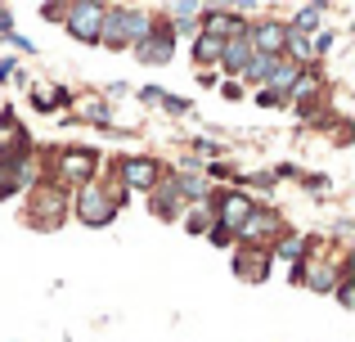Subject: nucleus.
<instances>
[{"label":"nucleus","instance_id":"f03ea898","mask_svg":"<svg viewBox=\"0 0 355 342\" xmlns=\"http://www.w3.org/2000/svg\"><path fill=\"white\" fill-rule=\"evenodd\" d=\"M68 27L81 41H99V27H104V5H72L68 9Z\"/></svg>","mask_w":355,"mask_h":342},{"label":"nucleus","instance_id":"9d476101","mask_svg":"<svg viewBox=\"0 0 355 342\" xmlns=\"http://www.w3.org/2000/svg\"><path fill=\"white\" fill-rule=\"evenodd\" d=\"M239 271H243V280H266V257H257V253H243L239 257Z\"/></svg>","mask_w":355,"mask_h":342},{"label":"nucleus","instance_id":"f8f14e48","mask_svg":"<svg viewBox=\"0 0 355 342\" xmlns=\"http://www.w3.org/2000/svg\"><path fill=\"white\" fill-rule=\"evenodd\" d=\"M297 27H320V9H302V14H297Z\"/></svg>","mask_w":355,"mask_h":342},{"label":"nucleus","instance_id":"9b49d317","mask_svg":"<svg viewBox=\"0 0 355 342\" xmlns=\"http://www.w3.org/2000/svg\"><path fill=\"white\" fill-rule=\"evenodd\" d=\"M302 239H288V243H279V257H288V262H297V257H302Z\"/></svg>","mask_w":355,"mask_h":342},{"label":"nucleus","instance_id":"6e6552de","mask_svg":"<svg viewBox=\"0 0 355 342\" xmlns=\"http://www.w3.org/2000/svg\"><path fill=\"white\" fill-rule=\"evenodd\" d=\"M126 180H130V185H139V189H148V185L157 180L153 162H126Z\"/></svg>","mask_w":355,"mask_h":342},{"label":"nucleus","instance_id":"0eeeda50","mask_svg":"<svg viewBox=\"0 0 355 342\" xmlns=\"http://www.w3.org/2000/svg\"><path fill=\"white\" fill-rule=\"evenodd\" d=\"M139 59H144V63H166V59H171V41H166V36H162V41H148V36H144V41H139Z\"/></svg>","mask_w":355,"mask_h":342},{"label":"nucleus","instance_id":"f257e3e1","mask_svg":"<svg viewBox=\"0 0 355 342\" xmlns=\"http://www.w3.org/2000/svg\"><path fill=\"white\" fill-rule=\"evenodd\" d=\"M113 212H117L113 194H104V189H99V185H86V189H81L77 216L86 221V225H104V221H113Z\"/></svg>","mask_w":355,"mask_h":342},{"label":"nucleus","instance_id":"20e7f679","mask_svg":"<svg viewBox=\"0 0 355 342\" xmlns=\"http://www.w3.org/2000/svg\"><path fill=\"white\" fill-rule=\"evenodd\" d=\"M248 41H257V45H261V54H275V59H279V50H284L288 32H284V27H279V23H261L257 32L248 36Z\"/></svg>","mask_w":355,"mask_h":342},{"label":"nucleus","instance_id":"39448f33","mask_svg":"<svg viewBox=\"0 0 355 342\" xmlns=\"http://www.w3.org/2000/svg\"><path fill=\"white\" fill-rule=\"evenodd\" d=\"M248 216H252V203L239 198V194H230V198L220 203V225H225V230H243Z\"/></svg>","mask_w":355,"mask_h":342},{"label":"nucleus","instance_id":"7ed1b4c3","mask_svg":"<svg viewBox=\"0 0 355 342\" xmlns=\"http://www.w3.org/2000/svg\"><path fill=\"white\" fill-rule=\"evenodd\" d=\"M220 59H225V68H230V72H248V63H252V41L239 32L234 41L220 50Z\"/></svg>","mask_w":355,"mask_h":342},{"label":"nucleus","instance_id":"423d86ee","mask_svg":"<svg viewBox=\"0 0 355 342\" xmlns=\"http://www.w3.org/2000/svg\"><path fill=\"white\" fill-rule=\"evenodd\" d=\"M95 171V153H63V176L68 180H90Z\"/></svg>","mask_w":355,"mask_h":342},{"label":"nucleus","instance_id":"1a4fd4ad","mask_svg":"<svg viewBox=\"0 0 355 342\" xmlns=\"http://www.w3.org/2000/svg\"><path fill=\"white\" fill-rule=\"evenodd\" d=\"M193 50H198L202 63H216L220 50H225V41H220V36H198V45H193Z\"/></svg>","mask_w":355,"mask_h":342}]
</instances>
